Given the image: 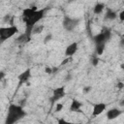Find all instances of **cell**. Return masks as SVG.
<instances>
[{
    "mask_svg": "<svg viewBox=\"0 0 124 124\" xmlns=\"http://www.w3.org/2000/svg\"><path fill=\"white\" fill-rule=\"evenodd\" d=\"M57 124H73V123L68 121V120H66V119H64V118H59L58 121H57Z\"/></svg>",
    "mask_w": 124,
    "mask_h": 124,
    "instance_id": "cell-19",
    "label": "cell"
},
{
    "mask_svg": "<svg viewBox=\"0 0 124 124\" xmlns=\"http://www.w3.org/2000/svg\"><path fill=\"white\" fill-rule=\"evenodd\" d=\"M46 11V8H44V9H38L30 16H28L27 18H24L23 19V21L25 22V32L24 33L29 38L32 37V31H33L34 26L45 17Z\"/></svg>",
    "mask_w": 124,
    "mask_h": 124,
    "instance_id": "cell-2",
    "label": "cell"
},
{
    "mask_svg": "<svg viewBox=\"0 0 124 124\" xmlns=\"http://www.w3.org/2000/svg\"><path fill=\"white\" fill-rule=\"evenodd\" d=\"M78 50V43L74 42L72 44H70L66 49H65V56L66 57H72Z\"/></svg>",
    "mask_w": 124,
    "mask_h": 124,
    "instance_id": "cell-11",
    "label": "cell"
},
{
    "mask_svg": "<svg viewBox=\"0 0 124 124\" xmlns=\"http://www.w3.org/2000/svg\"><path fill=\"white\" fill-rule=\"evenodd\" d=\"M31 77H32V74H31L30 69H26L22 73H20L17 77V78H18V87H20L24 83H27Z\"/></svg>",
    "mask_w": 124,
    "mask_h": 124,
    "instance_id": "cell-7",
    "label": "cell"
},
{
    "mask_svg": "<svg viewBox=\"0 0 124 124\" xmlns=\"http://www.w3.org/2000/svg\"><path fill=\"white\" fill-rule=\"evenodd\" d=\"M91 89H92V87H91V86H87V87H84V88H83V92H84V93H88V92H89Z\"/></svg>",
    "mask_w": 124,
    "mask_h": 124,
    "instance_id": "cell-24",
    "label": "cell"
},
{
    "mask_svg": "<svg viewBox=\"0 0 124 124\" xmlns=\"http://www.w3.org/2000/svg\"><path fill=\"white\" fill-rule=\"evenodd\" d=\"M51 39H52V35H51V34H47V35L45 37V39H44V44L48 43L49 41H51Z\"/></svg>",
    "mask_w": 124,
    "mask_h": 124,
    "instance_id": "cell-21",
    "label": "cell"
},
{
    "mask_svg": "<svg viewBox=\"0 0 124 124\" xmlns=\"http://www.w3.org/2000/svg\"><path fill=\"white\" fill-rule=\"evenodd\" d=\"M30 41H31V38H29L25 33L19 35L16 38V42L17 43H20V44H26V43H29Z\"/></svg>",
    "mask_w": 124,
    "mask_h": 124,
    "instance_id": "cell-14",
    "label": "cell"
},
{
    "mask_svg": "<svg viewBox=\"0 0 124 124\" xmlns=\"http://www.w3.org/2000/svg\"><path fill=\"white\" fill-rule=\"evenodd\" d=\"M65 87L64 86H59V87H56L55 89H53L52 91V96L50 98V102L53 104L55 103L56 101H59L61 98H63L65 96Z\"/></svg>",
    "mask_w": 124,
    "mask_h": 124,
    "instance_id": "cell-6",
    "label": "cell"
},
{
    "mask_svg": "<svg viewBox=\"0 0 124 124\" xmlns=\"http://www.w3.org/2000/svg\"><path fill=\"white\" fill-rule=\"evenodd\" d=\"M63 108H64V105L61 104V103H57L56 106H55V112H59V111H61Z\"/></svg>",
    "mask_w": 124,
    "mask_h": 124,
    "instance_id": "cell-18",
    "label": "cell"
},
{
    "mask_svg": "<svg viewBox=\"0 0 124 124\" xmlns=\"http://www.w3.org/2000/svg\"><path fill=\"white\" fill-rule=\"evenodd\" d=\"M110 37H111V31L107 27H103L100 33L93 36V41L95 45H100V44L106 45V43L110 39Z\"/></svg>",
    "mask_w": 124,
    "mask_h": 124,
    "instance_id": "cell-4",
    "label": "cell"
},
{
    "mask_svg": "<svg viewBox=\"0 0 124 124\" xmlns=\"http://www.w3.org/2000/svg\"><path fill=\"white\" fill-rule=\"evenodd\" d=\"M104 8H105L104 3H100V2H98V3H96V5H95L94 8H93V13H94L95 15H100V14L103 12Z\"/></svg>",
    "mask_w": 124,
    "mask_h": 124,
    "instance_id": "cell-15",
    "label": "cell"
},
{
    "mask_svg": "<svg viewBox=\"0 0 124 124\" xmlns=\"http://www.w3.org/2000/svg\"><path fill=\"white\" fill-rule=\"evenodd\" d=\"M119 18H120V21H121V22L124 21V10H122V11L119 13Z\"/></svg>",
    "mask_w": 124,
    "mask_h": 124,
    "instance_id": "cell-22",
    "label": "cell"
},
{
    "mask_svg": "<svg viewBox=\"0 0 124 124\" xmlns=\"http://www.w3.org/2000/svg\"><path fill=\"white\" fill-rule=\"evenodd\" d=\"M98 62H99V59H98V58H93V59H92V64H93L94 66H96V65L98 64Z\"/></svg>",
    "mask_w": 124,
    "mask_h": 124,
    "instance_id": "cell-25",
    "label": "cell"
},
{
    "mask_svg": "<svg viewBox=\"0 0 124 124\" xmlns=\"http://www.w3.org/2000/svg\"><path fill=\"white\" fill-rule=\"evenodd\" d=\"M122 113H123V110H122V109H119V108H109V109L107 111L106 116H107V118H108V120H113V119L119 117Z\"/></svg>",
    "mask_w": 124,
    "mask_h": 124,
    "instance_id": "cell-9",
    "label": "cell"
},
{
    "mask_svg": "<svg viewBox=\"0 0 124 124\" xmlns=\"http://www.w3.org/2000/svg\"><path fill=\"white\" fill-rule=\"evenodd\" d=\"M44 30V25H35L34 28H33V31H32V35L33 34H38V33H41L42 31Z\"/></svg>",
    "mask_w": 124,
    "mask_h": 124,
    "instance_id": "cell-17",
    "label": "cell"
},
{
    "mask_svg": "<svg viewBox=\"0 0 124 124\" xmlns=\"http://www.w3.org/2000/svg\"><path fill=\"white\" fill-rule=\"evenodd\" d=\"M25 116H26V111L23 109L21 106L11 104L8 108L4 124H16Z\"/></svg>",
    "mask_w": 124,
    "mask_h": 124,
    "instance_id": "cell-1",
    "label": "cell"
},
{
    "mask_svg": "<svg viewBox=\"0 0 124 124\" xmlns=\"http://www.w3.org/2000/svg\"><path fill=\"white\" fill-rule=\"evenodd\" d=\"M117 87H118L119 89H122V88H123V82H121V81L118 82V83H117Z\"/></svg>",
    "mask_w": 124,
    "mask_h": 124,
    "instance_id": "cell-27",
    "label": "cell"
},
{
    "mask_svg": "<svg viewBox=\"0 0 124 124\" xmlns=\"http://www.w3.org/2000/svg\"><path fill=\"white\" fill-rule=\"evenodd\" d=\"M107 108V105L105 103H96L93 105L92 108V117H97L101 113H103Z\"/></svg>",
    "mask_w": 124,
    "mask_h": 124,
    "instance_id": "cell-8",
    "label": "cell"
},
{
    "mask_svg": "<svg viewBox=\"0 0 124 124\" xmlns=\"http://www.w3.org/2000/svg\"><path fill=\"white\" fill-rule=\"evenodd\" d=\"M105 47H106V45L105 44H100V45H96V53L97 55H102L104 50H105Z\"/></svg>",
    "mask_w": 124,
    "mask_h": 124,
    "instance_id": "cell-16",
    "label": "cell"
},
{
    "mask_svg": "<svg viewBox=\"0 0 124 124\" xmlns=\"http://www.w3.org/2000/svg\"><path fill=\"white\" fill-rule=\"evenodd\" d=\"M38 10V8L36 6H32V7H29V8H25L23 11H22V18H27L28 16H30L34 12H36Z\"/></svg>",
    "mask_w": 124,
    "mask_h": 124,
    "instance_id": "cell-12",
    "label": "cell"
},
{
    "mask_svg": "<svg viewBox=\"0 0 124 124\" xmlns=\"http://www.w3.org/2000/svg\"><path fill=\"white\" fill-rule=\"evenodd\" d=\"M81 107H82V104H81L78 100L73 99L72 102H71V105H70V107H69V109H70V111H72V112H80V113H82Z\"/></svg>",
    "mask_w": 124,
    "mask_h": 124,
    "instance_id": "cell-10",
    "label": "cell"
},
{
    "mask_svg": "<svg viewBox=\"0 0 124 124\" xmlns=\"http://www.w3.org/2000/svg\"><path fill=\"white\" fill-rule=\"evenodd\" d=\"M18 32V28L16 25H10L6 27H0V44L4 43L8 39L14 37Z\"/></svg>",
    "mask_w": 124,
    "mask_h": 124,
    "instance_id": "cell-3",
    "label": "cell"
},
{
    "mask_svg": "<svg viewBox=\"0 0 124 124\" xmlns=\"http://www.w3.org/2000/svg\"><path fill=\"white\" fill-rule=\"evenodd\" d=\"M5 77H6V74H5V72H3V71H0V81H1V80H3V79L5 78Z\"/></svg>",
    "mask_w": 124,
    "mask_h": 124,
    "instance_id": "cell-23",
    "label": "cell"
},
{
    "mask_svg": "<svg viewBox=\"0 0 124 124\" xmlns=\"http://www.w3.org/2000/svg\"><path fill=\"white\" fill-rule=\"evenodd\" d=\"M117 17V14L114 10L110 9V8H108L107 9V13L105 15V19H108V20H113Z\"/></svg>",
    "mask_w": 124,
    "mask_h": 124,
    "instance_id": "cell-13",
    "label": "cell"
},
{
    "mask_svg": "<svg viewBox=\"0 0 124 124\" xmlns=\"http://www.w3.org/2000/svg\"><path fill=\"white\" fill-rule=\"evenodd\" d=\"M70 61H72V57H66L64 60H62V62H61V64H60V66H64V65H66V64H68Z\"/></svg>",
    "mask_w": 124,
    "mask_h": 124,
    "instance_id": "cell-20",
    "label": "cell"
},
{
    "mask_svg": "<svg viewBox=\"0 0 124 124\" xmlns=\"http://www.w3.org/2000/svg\"><path fill=\"white\" fill-rule=\"evenodd\" d=\"M79 19L76 17H71L69 16H64L63 20H62V26L66 31H73L76 29V27L78 25Z\"/></svg>",
    "mask_w": 124,
    "mask_h": 124,
    "instance_id": "cell-5",
    "label": "cell"
},
{
    "mask_svg": "<svg viewBox=\"0 0 124 124\" xmlns=\"http://www.w3.org/2000/svg\"><path fill=\"white\" fill-rule=\"evenodd\" d=\"M46 73H47V74H52V69L49 68V67H46Z\"/></svg>",
    "mask_w": 124,
    "mask_h": 124,
    "instance_id": "cell-26",
    "label": "cell"
}]
</instances>
